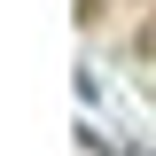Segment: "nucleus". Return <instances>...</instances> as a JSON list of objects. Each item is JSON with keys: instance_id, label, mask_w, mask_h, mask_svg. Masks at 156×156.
Returning <instances> with one entry per match:
<instances>
[{"instance_id": "nucleus-1", "label": "nucleus", "mask_w": 156, "mask_h": 156, "mask_svg": "<svg viewBox=\"0 0 156 156\" xmlns=\"http://www.w3.org/2000/svg\"><path fill=\"white\" fill-rule=\"evenodd\" d=\"M133 55H156V23H148V31H140V39H133Z\"/></svg>"}, {"instance_id": "nucleus-2", "label": "nucleus", "mask_w": 156, "mask_h": 156, "mask_svg": "<svg viewBox=\"0 0 156 156\" xmlns=\"http://www.w3.org/2000/svg\"><path fill=\"white\" fill-rule=\"evenodd\" d=\"M78 16H101V0H78Z\"/></svg>"}]
</instances>
